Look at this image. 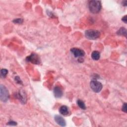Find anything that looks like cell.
Here are the masks:
<instances>
[{
	"mask_svg": "<svg viewBox=\"0 0 127 127\" xmlns=\"http://www.w3.org/2000/svg\"><path fill=\"white\" fill-rule=\"evenodd\" d=\"M89 9L93 13H98L101 8V2L98 1H91L88 4Z\"/></svg>",
	"mask_w": 127,
	"mask_h": 127,
	"instance_id": "6da1fadb",
	"label": "cell"
},
{
	"mask_svg": "<svg viewBox=\"0 0 127 127\" xmlns=\"http://www.w3.org/2000/svg\"><path fill=\"white\" fill-rule=\"evenodd\" d=\"M0 98L4 102H7L9 98V93L7 88L3 85L0 86Z\"/></svg>",
	"mask_w": 127,
	"mask_h": 127,
	"instance_id": "7a4b0ae2",
	"label": "cell"
},
{
	"mask_svg": "<svg viewBox=\"0 0 127 127\" xmlns=\"http://www.w3.org/2000/svg\"><path fill=\"white\" fill-rule=\"evenodd\" d=\"M100 32L94 29H90L86 31L85 35L86 37L89 39L94 40L98 38L100 36Z\"/></svg>",
	"mask_w": 127,
	"mask_h": 127,
	"instance_id": "3957f363",
	"label": "cell"
},
{
	"mask_svg": "<svg viewBox=\"0 0 127 127\" xmlns=\"http://www.w3.org/2000/svg\"><path fill=\"white\" fill-rule=\"evenodd\" d=\"M90 86L91 89L95 92H99L102 88V85L101 82L93 80L90 82Z\"/></svg>",
	"mask_w": 127,
	"mask_h": 127,
	"instance_id": "277c9868",
	"label": "cell"
},
{
	"mask_svg": "<svg viewBox=\"0 0 127 127\" xmlns=\"http://www.w3.org/2000/svg\"><path fill=\"white\" fill-rule=\"evenodd\" d=\"M26 60L27 61L30 62L34 64H38L40 63L38 56L35 54H32L31 55L28 56Z\"/></svg>",
	"mask_w": 127,
	"mask_h": 127,
	"instance_id": "5b68a950",
	"label": "cell"
},
{
	"mask_svg": "<svg viewBox=\"0 0 127 127\" xmlns=\"http://www.w3.org/2000/svg\"><path fill=\"white\" fill-rule=\"evenodd\" d=\"M71 51L75 58L81 57L84 56V55H85V53H84L83 51L79 48H73L71 50Z\"/></svg>",
	"mask_w": 127,
	"mask_h": 127,
	"instance_id": "8992f818",
	"label": "cell"
},
{
	"mask_svg": "<svg viewBox=\"0 0 127 127\" xmlns=\"http://www.w3.org/2000/svg\"><path fill=\"white\" fill-rule=\"evenodd\" d=\"M55 122L61 126L64 127L66 125V123L64 118L59 115H56L54 117Z\"/></svg>",
	"mask_w": 127,
	"mask_h": 127,
	"instance_id": "52a82bcc",
	"label": "cell"
},
{
	"mask_svg": "<svg viewBox=\"0 0 127 127\" xmlns=\"http://www.w3.org/2000/svg\"><path fill=\"white\" fill-rule=\"evenodd\" d=\"M53 91L55 97L56 98H61L63 94L62 89L61 87H55Z\"/></svg>",
	"mask_w": 127,
	"mask_h": 127,
	"instance_id": "ba28073f",
	"label": "cell"
},
{
	"mask_svg": "<svg viewBox=\"0 0 127 127\" xmlns=\"http://www.w3.org/2000/svg\"><path fill=\"white\" fill-rule=\"evenodd\" d=\"M59 112H60V114L64 116H67L69 114V109L66 106H62L60 107V109H59Z\"/></svg>",
	"mask_w": 127,
	"mask_h": 127,
	"instance_id": "9c48e42d",
	"label": "cell"
},
{
	"mask_svg": "<svg viewBox=\"0 0 127 127\" xmlns=\"http://www.w3.org/2000/svg\"><path fill=\"white\" fill-rule=\"evenodd\" d=\"M100 57V53L98 51H94L91 54V58H92L93 60H98L99 59Z\"/></svg>",
	"mask_w": 127,
	"mask_h": 127,
	"instance_id": "30bf717a",
	"label": "cell"
},
{
	"mask_svg": "<svg viewBox=\"0 0 127 127\" xmlns=\"http://www.w3.org/2000/svg\"><path fill=\"white\" fill-rule=\"evenodd\" d=\"M117 34L118 35H124V36H126V35H127V30L125 28L122 27L121 28H120L119 30L117 31Z\"/></svg>",
	"mask_w": 127,
	"mask_h": 127,
	"instance_id": "8fae6325",
	"label": "cell"
},
{
	"mask_svg": "<svg viewBox=\"0 0 127 127\" xmlns=\"http://www.w3.org/2000/svg\"><path fill=\"white\" fill-rule=\"evenodd\" d=\"M77 104L78 105V106L82 109L83 110H85L86 109V106L84 104V102L83 101H82L81 100H78L77 101Z\"/></svg>",
	"mask_w": 127,
	"mask_h": 127,
	"instance_id": "7c38bea8",
	"label": "cell"
},
{
	"mask_svg": "<svg viewBox=\"0 0 127 127\" xmlns=\"http://www.w3.org/2000/svg\"><path fill=\"white\" fill-rule=\"evenodd\" d=\"M8 73V71L6 69H2L1 71V77L5 78H6V77L7 76V74Z\"/></svg>",
	"mask_w": 127,
	"mask_h": 127,
	"instance_id": "4fadbf2b",
	"label": "cell"
},
{
	"mask_svg": "<svg viewBox=\"0 0 127 127\" xmlns=\"http://www.w3.org/2000/svg\"><path fill=\"white\" fill-rule=\"evenodd\" d=\"M13 22L14 23H18V24H21L23 22V20L21 19H17L15 20H13Z\"/></svg>",
	"mask_w": 127,
	"mask_h": 127,
	"instance_id": "5bb4252c",
	"label": "cell"
},
{
	"mask_svg": "<svg viewBox=\"0 0 127 127\" xmlns=\"http://www.w3.org/2000/svg\"><path fill=\"white\" fill-rule=\"evenodd\" d=\"M122 111L125 112V113H127V104L126 103H125L123 105Z\"/></svg>",
	"mask_w": 127,
	"mask_h": 127,
	"instance_id": "9a60e30c",
	"label": "cell"
},
{
	"mask_svg": "<svg viewBox=\"0 0 127 127\" xmlns=\"http://www.w3.org/2000/svg\"><path fill=\"white\" fill-rule=\"evenodd\" d=\"M7 125H11V126H15L16 125V123L14 122V121H10L8 123H7Z\"/></svg>",
	"mask_w": 127,
	"mask_h": 127,
	"instance_id": "2e32d148",
	"label": "cell"
},
{
	"mask_svg": "<svg viewBox=\"0 0 127 127\" xmlns=\"http://www.w3.org/2000/svg\"><path fill=\"white\" fill-rule=\"evenodd\" d=\"M122 20L125 23H127V15H125V16H124L123 19H122Z\"/></svg>",
	"mask_w": 127,
	"mask_h": 127,
	"instance_id": "e0dca14e",
	"label": "cell"
},
{
	"mask_svg": "<svg viewBox=\"0 0 127 127\" xmlns=\"http://www.w3.org/2000/svg\"><path fill=\"white\" fill-rule=\"evenodd\" d=\"M123 3H124L123 5L125 6H127V1H125V2H123Z\"/></svg>",
	"mask_w": 127,
	"mask_h": 127,
	"instance_id": "ac0fdd59",
	"label": "cell"
}]
</instances>
